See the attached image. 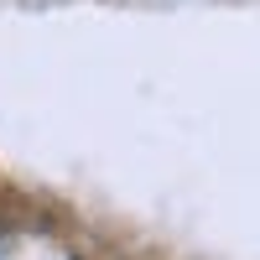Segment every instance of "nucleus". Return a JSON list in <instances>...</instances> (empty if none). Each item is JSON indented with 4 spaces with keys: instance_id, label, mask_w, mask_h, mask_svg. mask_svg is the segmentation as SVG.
I'll return each instance as SVG.
<instances>
[{
    "instance_id": "nucleus-1",
    "label": "nucleus",
    "mask_w": 260,
    "mask_h": 260,
    "mask_svg": "<svg viewBox=\"0 0 260 260\" xmlns=\"http://www.w3.org/2000/svg\"><path fill=\"white\" fill-rule=\"evenodd\" d=\"M0 260H73L42 240H21V234H0Z\"/></svg>"
}]
</instances>
